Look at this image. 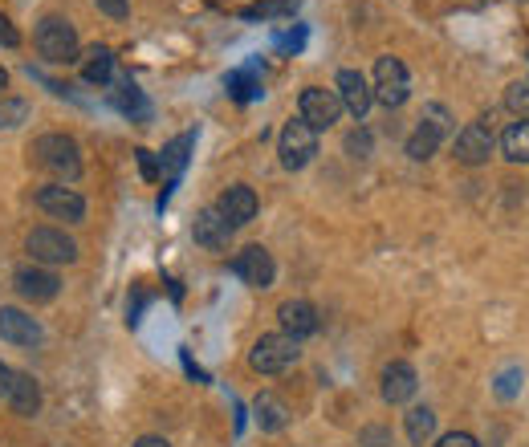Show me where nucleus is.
<instances>
[{
    "label": "nucleus",
    "instance_id": "1",
    "mask_svg": "<svg viewBox=\"0 0 529 447\" xmlns=\"http://www.w3.org/2000/svg\"><path fill=\"white\" fill-rule=\"evenodd\" d=\"M29 155L57 183H74L82 175V151H78V143L70 135H41V139H33Z\"/></svg>",
    "mask_w": 529,
    "mask_h": 447
},
{
    "label": "nucleus",
    "instance_id": "2",
    "mask_svg": "<svg viewBox=\"0 0 529 447\" xmlns=\"http://www.w3.org/2000/svg\"><path fill=\"white\" fill-rule=\"evenodd\" d=\"M33 41H37L41 57L53 61V66H70V61H78V49H82L78 45V33H74V25L66 17H45L37 25Z\"/></svg>",
    "mask_w": 529,
    "mask_h": 447
},
{
    "label": "nucleus",
    "instance_id": "3",
    "mask_svg": "<svg viewBox=\"0 0 529 447\" xmlns=\"http://www.w3.org/2000/svg\"><path fill=\"white\" fill-rule=\"evenodd\" d=\"M298 358H302L298 338H289V334H265V338H257V346L249 350V366H253L257 374H281V370H289Z\"/></svg>",
    "mask_w": 529,
    "mask_h": 447
},
{
    "label": "nucleus",
    "instance_id": "4",
    "mask_svg": "<svg viewBox=\"0 0 529 447\" xmlns=\"http://www.w3.org/2000/svg\"><path fill=\"white\" fill-rule=\"evenodd\" d=\"M277 155H281L285 171H302L318 155V131H314V126H306L302 118L298 122H285L281 126V139H277Z\"/></svg>",
    "mask_w": 529,
    "mask_h": 447
},
{
    "label": "nucleus",
    "instance_id": "5",
    "mask_svg": "<svg viewBox=\"0 0 529 447\" xmlns=\"http://www.w3.org/2000/svg\"><path fill=\"white\" fill-rule=\"evenodd\" d=\"M371 94H375L387 110H395V106L407 102L411 78H407V66H403L399 57H379V61H375V86H371Z\"/></svg>",
    "mask_w": 529,
    "mask_h": 447
},
{
    "label": "nucleus",
    "instance_id": "6",
    "mask_svg": "<svg viewBox=\"0 0 529 447\" xmlns=\"http://www.w3.org/2000/svg\"><path fill=\"white\" fill-rule=\"evenodd\" d=\"M25 248L33 252V261H41V265H70V261H78V244L62 228H33L29 240H25Z\"/></svg>",
    "mask_w": 529,
    "mask_h": 447
},
{
    "label": "nucleus",
    "instance_id": "7",
    "mask_svg": "<svg viewBox=\"0 0 529 447\" xmlns=\"http://www.w3.org/2000/svg\"><path fill=\"white\" fill-rule=\"evenodd\" d=\"M342 114V98L338 90H326V86H306L302 98H298V118L306 126H314V131H326V126H334Z\"/></svg>",
    "mask_w": 529,
    "mask_h": 447
},
{
    "label": "nucleus",
    "instance_id": "8",
    "mask_svg": "<svg viewBox=\"0 0 529 447\" xmlns=\"http://www.w3.org/2000/svg\"><path fill=\"white\" fill-rule=\"evenodd\" d=\"M37 208L45 216H53V220H66V224H78L86 216V200L78 196L74 187H66V183H45V187H37Z\"/></svg>",
    "mask_w": 529,
    "mask_h": 447
},
{
    "label": "nucleus",
    "instance_id": "9",
    "mask_svg": "<svg viewBox=\"0 0 529 447\" xmlns=\"http://www.w3.org/2000/svg\"><path fill=\"white\" fill-rule=\"evenodd\" d=\"M0 338H5L9 346H21V350H33V346H41V322L37 317H29L25 309H13V305H5L0 309Z\"/></svg>",
    "mask_w": 529,
    "mask_h": 447
},
{
    "label": "nucleus",
    "instance_id": "10",
    "mask_svg": "<svg viewBox=\"0 0 529 447\" xmlns=\"http://www.w3.org/2000/svg\"><path fill=\"white\" fill-rule=\"evenodd\" d=\"M232 273H237L245 285H253V289H269L273 277H277V265H273V257H269L261 244H249L245 252H237V261H232Z\"/></svg>",
    "mask_w": 529,
    "mask_h": 447
},
{
    "label": "nucleus",
    "instance_id": "11",
    "mask_svg": "<svg viewBox=\"0 0 529 447\" xmlns=\"http://www.w3.org/2000/svg\"><path fill=\"white\" fill-rule=\"evenodd\" d=\"M444 131H448V114H444L440 106H432V110L424 114V122L416 126V135L407 139V155L416 159V163L432 159V155H436V147H440V139H444Z\"/></svg>",
    "mask_w": 529,
    "mask_h": 447
},
{
    "label": "nucleus",
    "instance_id": "12",
    "mask_svg": "<svg viewBox=\"0 0 529 447\" xmlns=\"http://www.w3.org/2000/svg\"><path fill=\"white\" fill-rule=\"evenodd\" d=\"M493 147H497V139H493V131L485 122H468L456 135V159L468 163V167H481L493 155Z\"/></svg>",
    "mask_w": 529,
    "mask_h": 447
},
{
    "label": "nucleus",
    "instance_id": "13",
    "mask_svg": "<svg viewBox=\"0 0 529 447\" xmlns=\"http://www.w3.org/2000/svg\"><path fill=\"white\" fill-rule=\"evenodd\" d=\"M13 285H17V293H21L25 301H33V305H41V301H53L57 293H62V281H57V273H49V269H37V265H25V269H17Z\"/></svg>",
    "mask_w": 529,
    "mask_h": 447
},
{
    "label": "nucleus",
    "instance_id": "14",
    "mask_svg": "<svg viewBox=\"0 0 529 447\" xmlns=\"http://www.w3.org/2000/svg\"><path fill=\"white\" fill-rule=\"evenodd\" d=\"M216 212L228 220V228H245V224L257 216V191L245 187V183L228 187L224 196H220V204H216Z\"/></svg>",
    "mask_w": 529,
    "mask_h": 447
},
{
    "label": "nucleus",
    "instance_id": "15",
    "mask_svg": "<svg viewBox=\"0 0 529 447\" xmlns=\"http://www.w3.org/2000/svg\"><path fill=\"white\" fill-rule=\"evenodd\" d=\"M338 98H342V110H350L355 118H367L375 94H371V82L359 74V70H342L338 74Z\"/></svg>",
    "mask_w": 529,
    "mask_h": 447
},
{
    "label": "nucleus",
    "instance_id": "16",
    "mask_svg": "<svg viewBox=\"0 0 529 447\" xmlns=\"http://www.w3.org/2000/svg\"><path fill=\"white\" fill-rule=\"evenodd\" d=\"M196 147V135L188 131V135H180V139H171L167 147H163V171L159 175H167V187H163V196H159V208L167 204V196H171V187H175V179H180V171L188 167V151Z\"/></svg>",
    "mask_w": 529,
    "mask_h": 447
},
{
    "label": "nucleus",
    "instance_id": "17",
    "mask_svg": "<svg viewBox=\"0 0 529 447\" xmlns=\"http://www.w3.org/2000/svg\"><path fill=\"white\" fill-rule=\"evenodd\" d=\"M277 317H281V326H285V334L289 338H310V334H318V309L310 305V301H285L281 309H277Z\"/></svg>",
    "mask_w": 529,
    "mask_h": 447
},
{
    "label": "nucleus",
    "instance_id": "18",
    "mask_svg": "<svg viewBox=\"0 0 529 447\" xmlns=\"http://www.w3.org/2000/svg\"><path fill=\"white\" fill-rule=\"evenodd\" d=\"M192 236H196V244H200V248H208V252H220V248H228V236H232V228H228V220H224L216 208H204V212L196 216V228H192Z\"/></svg>",
    "mask_w": 529,
    "mask_h": 447
},
{
    "label": "nucleus",
    "instance_id": "19",
    "mask_svg": "<svg viewBox=\"0 0 529 447\" xmlns=\"http://www.w3.org/2000/svg\"><path fill=\"white\" fill-rule=\"evenodd\" d=\"M416 370H411L407 362H391L387 370H383V399L391 403V407H399V403H407L411 395H416Z\"/></svg>",
    "mask_w": 529,
    "mask_h": 447
},
{
    "label": "nucleus",
    "instance_id": "20",
    "mask_svg": "<svg viewBox=\"0 0 529 447\" xmlns=\"http://www.w3.org/2000/svg\"><path fill=\"white\" fill-rule=\"evenodd\" d=\"M9 403L17 415H37L41 411V387L37 378L25 374V370H13V382H9Z\"/></svg>",
    "mask_w": 529,
    "mask_h": 447
},
{
    "label": "nucleus",
    "instance_id": "21",
    "mask_svg": "<svg viewBox=\"0 0 529 447\" xmlns=\"http://www.w3.org/2000/svg\"><path fill=\"white\" fill-rule=\"evenodd\" d=\"M114 106H119L131 122H147L151 118V102L143 98V90L131 78H119V86H114Z\"/></svg>",
    "mask_w": 529,
    "mask_h": 447
},
{
    "label": "nucleus",
    "instance_id": "22",
    "mask_svg": "<svg viewBox=\"0 0 529 447\" xmlns=\"http://www.w3.org/2000/svg\"><path fill=\"white\" fill-rule=\"evenodd\" d=\"M224 86H228V94L237 98V102H253V98H261L265 90H261V70L257 66H241V70H232L228 78H224Z\"/></svg>",
    "mask_w": 529,
    "mask_h": 447
},
{
    "label": "nucleus",
    "instance_id": "23",
    "mask_svg": "<svg viewBox=\"0 0 529 447\" xmlns=\"http://www.w3.org/2000/svg\"><path fill=\"white\" fill-rule=\"evenodd\" d=\"M110 74H114V53H110L106 45H94V49L82 57V78H86L90 86H106Z\"/></svg>",
    "mask_w": 529,
    "mask_h": 447
},
{
    "label": "nucleus",
    "instance_id": "24",
    "mask_svg": "<svg viewBox=\"0 0 529 447\" xmlns=\"http://www.w3.org/2000/svg\"><path fill=\"white\" fill-rule=\"evenodd\" d=\"M501 151L509 163H529V118L509 122V131L501 135Z\"/></svg>",
    "mask_w": 529,
    "mask_h": 447
},
{
    "label": "nucleus",
    "instance_id": "25",
    "mask_svg": "<svg viewBox=\"0 0 529 447\" xmlns=\"http://www.w3.org/2000/svg\"><path fill=\"white\" fill-rule=\"evenodd\" d=\"M432 435H436V411L432 407H411L407 411V439L416 447H424Z\"/></svg>",
    "mask_w": 529,
    "mask_h": 447
},
{
    "label": "nucleus",
    "instance_id": "26",
    "mask_svg": "<svg viewBox=\"0 0 529 447\" xmlns=\"http://www.w3.org/2000/svg\"><path fill=\"white\" fill-rule=\"evenodd\" d=\"M257 423H261V431H281V427L289 423L285 403L273 399V395H261V399H257Z\"/></svg>",
    "mask_w": 529,
    "mask_h": 447
},
{
    "label": "nucleus",
    "instance_id": "27",
    "mask_svg": "<svg viewBox=\"0 0 529 447\" xmlns=\"http://www.w3.org/2000/svg\"><path fill=\"white\" fill-rule=\"evenodd\" d=\"M293 9H298V0H261V5L241 9V17H245V21H269V17H285V13H293Z\"/></svg>",
    "mask_w": 529,
    "mask_h": 447
},
{
    "label": "nucleus",
    "instance_id": "28",
    "mask_svg": "<svg viewBox=\"0 0 529 447\" xmlns=\"http://www.w3.org/2000/svg\"><path fill=\"white\" fill-rule=\"evenodd\" d=\"M29 118V106L21 98H0V131H13Z\"/></svg>",
    "mask_w": 529,
    "mask_h": 447
},
{
    "label": "nucleus",
    "instance_id": "29",
    "mask_svg": "<svg viewBox=\"0 0 529 447\" xmlns=\"http://www.w3.org/2000/svg\"><path fill=\"white\" fill-rule=\"evenodd\" d=\"M517 387H521V366H509V370H501L497 374V399H513L517 395Z\"/></svg>",
    "mask_w": 529,
    "mask_h": 447
},
{
    "label": "nucleus",
    "instance_id": "30",
    "mask_svg": "<svg viewBox=\"0 0 529 447\" xmlns=\"http://www.w3.org/2000/svg\"><path fill=\"white\" fill-rule=\"evenodd\" d=\"M94 5H98L106 17H114V21H123V17L131 13V0H94Z\"/></svg>",
    "mask_w": 529,
    "mask_h": 447
},
{
    "label": "nucleus",
    "instance_id": "31",
    "mask_svg": "<svg viewBox=\"0 0 529 447\" xmlns=\"http://www.w3.org/2000/svg\"><path fill=\"white\" fill-rule=\"evenodd\" d=\"M359 443H363V447H391V431H383V427H367V431L359 435Z\"/></svg>",
    "mask_w": 529,
    "mask_h": 447
},
{
    "label": "nucleus",
    "instance_id": "32",
    "mask_svg": "<svg viewBox=\"0 0 529 447\" xmlns=\"http://www.w3.org/2000/svg\"><path fill=\"white\" fill-rule=\"evenodd\" d=\"M505 102L513 106V110H525V118H529V86H509V94H505Z\"/></svg>",
    "mask_w": 529,
    "mask_h": 447
},
{
    "label": "nucleus",
    "instance_id": "33",
    "mask_svg": "<svg viewBox=\"0 0 529 447\" xmlns=\"http://www.w3.org/2000/svg\"><path fill=\"white\" fill-rule=\"evenodd\" d=\"M0 45H5V49H17L21 45V33H17V25L5 13H0Z\"/></svg>",
    "mask_w": 529,
    "mask_h": 447
},
{
    "label": "nucleus",
    "instance_id": "34",
    "mask_svg": "<svg viewBox=\"0 0 529 447\" xmlns=\"http://www.w3.org/2000/svg\"><path fill=\"white\" fill-rule=\"evenodd\" d=\"M436 447H481L473 435H468V431H452V435H444Z\"/></svg>",
    "mask_w": 529,
    "mask_h": 447
},
{
    "label": "nucleus",
    "instance_id": "35",
    "mask_svg": "<svg viewBox=\"0 0 529 447\" xmlns=\"http://www.w3.org/2000/svg\"><path fill=\"white\" fill-rule=\"evenodd\" d=\"M346 151L355 155V159H363V155L371 151V139H367V135H350V139H346Z\"/></svg>",
    "mask_w": 529,
    "mask_h": 447
},
{
    "label": "nucleus",
    "instance_id": "36",
    "mask_svg": "<svg viewBox=\"0 0 529 447\" xmlns=\"http://www.w3.org/2000/svg\"><path fill=\"white\" fill-rule=\"evenodd\" d=\"M135 155H139V167H143V175H147V179H155V175H159V163H155V155H151L147 147H139Z\"/></svg>",
    "mask_w": 529,
    "mask_h": 447
},
{
    "label": "nucleus",
    "instance_id": "37",
    "mask_svg": "<svg viewBox=\"0 0 529 447\" xmlns=\"http://www.w3.org/2000/svg\"><path fill=\"white\" fill-rule=\"evenodd\" d=\"M302 45H306V29H293V33L281 37V49H293V53H298Z\"/></svg>",
    "mask_w": 529,
    "mask_h": 447
},
{
    "label": "nucleus",
    "instance_id": "38",
    "mask_svg": "<svg viewBox=\"0 0 529 447\" xmlns=\"http://www.w3.org/2000/svg\"><path fill=\"white\" fill-rule=\"evenodd\" d=\"M9 382H13V370L0 362V395H5V399H9Z\"/></svg>",
    "mask_w": 529,
    "mask_h": 447
},
{
    "label": "nucleus",
    "instance_id": "39",
    "mask_svg": "<svg viewBox=\"0 0 529 447\" xmlns=\"http://www.w3.org/2000/svg\"><path fill=\"white\" fill-rule=\"evenodd\" d=\"M135 447H171V443H167V439H159V435H143Z\"/></svg>",
    "mask_w": 529,
    "mask_h": 447
},
{
    "label": "nucleus",
    "instance_id": "40",
    "mask_svg": "<svg viewBox=\"0 0 529 447\" xmlns=\"http://www.w3.org/2000/svg\"><path fill=\"white\" fill-rule=\"evenodd\" d=\"M5 86H9V74H5V70H0V90H5Z\"/></svg>",
    "mask_w": 529,
    "mask_h": 447
}]
</instances>
